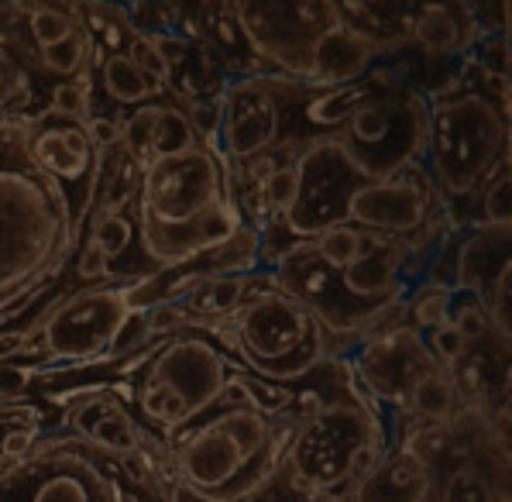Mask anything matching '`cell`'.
I'll use <instances>...</instances> for the list:
<instances>
[{
    "label": "cell",
    "mask_w": 512,
    "mask_h": 502,
    "mask_svg": "<svg viewBox=\"0 0 512 502\" xmlns=\"http://www.w3.org/2000/svg\"><path fill=\"white\" fill-rule=\"evenodd\" d=\"M138 255L152 272L193 262L244 227L217 148L196 145L141 169L135 196Z\"/></svg>",
    "instance_id": "2"
},
{
    "label": "cell",
    "mask_w": 512,
    "mask_h": 502,
    "mask_svg": "<svg viewBox=\"0 0 512 502\" xmlns=\"http://www.w3.org/2000/svg\"><path fill=\"white\" fill-rule=\"evenodd\" d=\"M172 502H200V499H193V496H186L183 489H176L172 485ZM244 502H348V499H334V496H320V492H313V489H306L299 478L289 472V465L282 461L275 472L265 478V485L255 492V496H248Z\"/></svg>",
    "instance_id": "23"
},
{
    "label": "cell",
    "mask_w": 512,
    "mask_h": 502,
    "mask_svg": "<svg viewBox=\"0 0 512 502\" xmlns=\"http://www.w3.org/2000/svg\"><path fill=\"white\" fill-rule=\"evenodd\" d=\"M299 186L289 210L262 231L258 241V269H269L286 248L310 241L330 227L344 224L351 196L368 183V176L351 162L334 135L306 141L296 159Z\"/></svg>",
    "instance_id": "13"
},
{
    "label": "cell",
    "mask_w": 512,
    "mask_h": 502,
    "mask_svg": "<svg viewBox=\"0 0 512 502\" xmlns=\"http://www.w3.org/2000/svg\"><path fill=\"white\" fill-rule=\"evenodd\" d=\"M509 190H512V169L509 162L502 169H495V176L482 186L475 200V221L471 227H512V207H509Z\"/></svg>",
    "instance_id": "24"
},
{
    "label": "cell",
    "mask_w": 512,
    "mask_h": 502,
    "mask_svg": "<svg viewBox=\"0 0 512 502\" xmlns=\"http://www.w3.org/2000/svg\"><path fill=\"white\" fill-rule=\"evenodd\" d=\"M55 410H59V434L76 437L117 461L138 458L145 451V441L152 437L141 430L128 399L117 389L76 392V396L59 399Z\"/></svg>",
    "instance_id": "17"
},
{
    "label": "cell",
    "mask_w": 512,
    "mask_h": 502,
    "mask_svg": "<svg viewBox=\"0 0 512 502\" xmlns=\"http://www.w3.org/2000/svg\"><path fill=\"white\" fill-rule=\"evenodd\" d=\"M214 337L238 368L282 386L303 379L320 358H327V334L313 313L293 296L279 293L269 276L231 320L214 324Z\"/></svg>",
    "instance_id": "10"
},
{
    "label": "cell",
    "mask_w": 512,
    "mask_h": 502,
    "mask_svg": "<svg viewBox=\"0 0 512 502\" xmlns=\"http://www.w3.org/2000/svg\"><path fill=\"white\" fill-rule=\"evenodd\" d=\"M86 128H90L97 152H110V148L121 145V117H86Z\"/></svg>",
    "instance_id": "29"
},
{
    "label": "cell",
    "mask_w": 512,
    "mask_h": 502,
    "mask_svg": "<svg viewBox=\"0 0 512 502\" xmlns=\"http://www.w3.org/2000/svg\"><path fill=\"white\" fill-rule=\"evenodd\" d=\"M427 124V93L413 83L406 62H382L368 73L365 97L354 104L334 138L368 179H385L409 166H423Z\"/></svg>",
    "instance_id": "9"
},
{
    "label": "cell",
    "mask_w": 512,
    "mask_h": 502,
    "mask_svg": "<svg viewBox=\"0 0 512 502\" xmlns=\"http://www.w3.org/2000/svg\"><path fill=\"white\" fill-rule=\"evenodd\" d=\"M296 423L251 406H214L172 434V485L200 502H244L286 461Z\"/></svg>",
    "instance_id": "5"
},
{
    "label": "cell",
    "mask_w": 512,
    "mask_h": 502,
    "mask_svg": "<svg viewBox=\"0 0 512 502\" xmlns=\"http://www.w3.org/2000/svg\"><path fill=\"white\" fill-rule=\"evenodd\" d=\"M128 317V282L66 289L28 327L25 348L7 365L28 368L31 375L104 365Z\"/></svg>",
    "instance_id": "11"
},
{
    "label": "cell",
    "mask_w": 512,
    "mask_h": 502,
    "mask_svg": "<svg viewBox=\"0 0 512 502\" xmlns=\"http://www.w3.org/2000/svg\"><path fill=\"white\" fill-rule=\"evenodd\" d=\"M320 86L289 80V76H241L227 80L220 93L217 155L234 172L244 162L282 145H306L303 107Z\"/></svg>",
    "instance_id": "12"
},
{
    "label": "cell",
    "mask_w": 512,
    "mask_h": 502,
    "mask_svg": "<svg viewBox=\"0 0 512 502\" xmlns=\"http://www.w3.org/2000/svg\"><path fill=\"white\" fill-rule=\"evenodd\" d=\"M45 107H52V111L66 114V117H90V93H86V80H69V83H59L49 90V100H45Z\"/></svg>",
    "instance_id": "28"
},
{
    "label": "cell",
    "mask_w": 512,
    "mask_h": 502,
    "mask_svg": "<svg viewBox=\"0 0 512 502\" xmlns=\"http://www.w3.org/2000/svg\"><path fill=\"white\" fill-rule=\"evenodd\" d=\"M265 272L255 269V272H231V276H210L203 279L200 286H193L189 293L179 300L189 317L203 327H214L220 320H231L234 313L241 310V303L262 286Z\"/></svg>",
    "instance_id": "21"
},
{
    "label": "cell",
    "mask_w": 512,
    "mask_h": 502,
    "mask_svg": "<svg viewBox=\"0 0 512 502\" xmlns=\"http://www.w3.org/2000/svg\"><path fill=\"white\" fill-rule=\"evenodd\" d=\"M482 38L478 11L468 4H413L409 49L423 62H464Z\"/></svg>",
    "instance_id": "18"
},
{
    "label": "cell",
    "mask_w": 512,
    "mask_h": 502,
    "mask_svg": "<svg viewBox=\"0 0 512 502\" xmlns=\"http://www.w3.org/2000/svg\"><path fill=\"white\" fill-rule=\"evenodd\" d=\"M427 169L451 227H471L482 186L509 162V107L478 86L468 66L447 90L427 97Z\"/></svg>",
    "instance_id": "6"
},
{
    "label": "cell",
    "mask_w": 512,
    "mask_h": 502,
    "mask_svg": "<svg viewBox=\"0 0 512 502\" xmlns=\"http://www.w3.org/2000/svg\"><path fill=\"white\" fill-rule=\"evenodd\" d=\"M25 152L31 166L52 179L66 203L69 217V238L80 248L83 227L93 214V196H97V172L100 152L90 138L83 117H66L52 107L25 117Z\"/></svg>",
    "instance_id": "14"
},
{
    "label": "cell",
    "mask_w": 512,
    "mask_h": 502,
    "mask_svg": "<svg viewBox=\"0 0 512 502\" xmlns=\"http://www.w3.org/2000/svg\"><path fill=\"white\" fill-rule=\"evenodd\" d=\"M66 203L31 166L25 117H0V324L73 258Z\"/></svg>",
    "instance_id": "3"
},
{
    "label": "cell",
    "mask_w": 512,
    "mask_h": 502,
    "mask_svg": "<svg viewBox=\"0 0 512 502\" xmlns=\"http://www.w3.org/2000/svg\"><path fill=\"white\" fill-rule=\"evenodd\" d=\"M52 430H59V410L42 399L0 403V472L28 458L35 444Z\"/></svg>",
    "instance_id": "20"
},
{
    "label": "cell",
    "mask_w": 512,
    "mask_h": 502,
    "mask_svg": "<svg viewBox=\"0 0 512 502\" xmlns=\"http://www.w3.org/2000/svg\"><path fill=\"white\" fill-rule=\"evenodd\" d=\"M348 502H433V468L413 441L396 437L382 461L351 489Z\"/></svg>",
    "instance_id": "19"
},
{
    "label": "cell",
    "mask_w": 512,
    "mask_h": 502,
    "mask_svg": "<svg viewBox=\"0 0 512 502\" xmlns=\"http://www.w3.org/2000/svg\"><path fill=\"white\" fill-rule=\"evenodd\" d=\"M416 241L337 224L286 248L262 272L279 293L313 313L327 334V358H348L361 337L403 320L406 300L423 282Z\"/></svg>",
    "instance_id": "1"
},
{
    "label": "cell",
    "mask_w": 512,
    "mask_h": 502,
    "mask_svg": "<svg viewBox=\"0 0 512 502\" xmlns=\"http://www.w3.org/2000/svg\"><path fill=\"white\" fill-rule=\"evenodd\" d=\"M234 14L255 56L275 76L330 90L365 80L385 62V52L365 31L351 25L341 4L258 0V4H234Z\"/></svg>",
    "instance_id": "4"
},
{
    "label": "cell",
    "mask_w": 512,
    "mask_h": 502,
    "mask_svg": "<svg viewBox=\"0 0 512 502\" xmlns=\"http://www.w3.org/2000/svg\"><path fill=\"white\" fill-rule=\"evenodd\" d=\"M296 186H299L296 162H293V166H286V169H279V172H272V176L258 186V200H262L265 214H269V224L289 210V203H293V196H296Z\"/></svg>",
    "instance_id": "27"
},
{
    "label": "cell",
    "mask_w": 512,
    "mask_h": 502,
    "mask_svg": "<svg viewBox=\"0 0 512 502\" xmlns=\"http://www.w3.org/2000/svg\"><path fill=\"white\" fill-rule=\"evenodd\" d=\"M203 145L196 138L193 124L183 104H176L172 97H162L152 104V135H148V166L159 159H172V155H183L189 148ZM145 166V169H148Z\"/></svg>",
    "instance_id": "22"
},
{
    "label": "cell",
    "mask_w": 512,
    "mask_h": 502,
    "mask_svg": "<svg viewBox=\"0 0 512 502\" xmlns=\"http://www.w3.org/2000/svg\"><path fill=\"white\" fill-rule=\"evenodd\" d=\"M423 341H427V348H430V355H433V362L437 365H444V368H458L464 358L475 351V344L464 337L458 327H451V324H440V327H433V331L423 334Z\"/></svg>",
    "instance_id": "26"
},
{
    "label": "cell",
    "mask_w": 512,
    "mask_h": 502,
    "mask_svg": "<svg viewBox=\"0 0 512 502\" xmlns=\"http://www.w3.org/2000/svg\"><path fill=\"white\" fill-rule=\"evenodd\" d=\"M358 382V379H354ZM389 451V423L361 386L330 399L296 427L286 465L306 489L320 496L348 499Z\"/></svg>",
    "instance_id": "8"
},
{
    "label": "cell",
    "mask_w": 512,
    "mask_h": 502,
    "mask_svg": "<svg viewBox=\"0 0 512 502\" xmlns=\"http://www.w3.org/2000/svg\"><path fill=\"white\" fill-rule=\"evenodd\" d=\"M344 224L361 227L368 234H382V238L416 241L433 227L451 221H447V210L437 190H433L427 169L409 166L396 176L368 179L351 196Z\"/></svg>",
    "instance_id": "16"
},
{
    "label": "cell",
    "mask_w": 512,
    "mask_h": 502,
    "mask_svg": "<svg viewBox=\"0 0 512 502\" xmlns=\"http://www.w3.org/2000/svg\"><path fill=\"white\" fill-rule=\"evenodd\" d=\"M234 358L217 344L214 327L159 337L138 355L124 358L121 392L145 434L169 441L224 396L234 372Z\"/></svg>",
    "instance_id": "7"
},
{
    "label": "cell",
    "mask_w": 512,
    "mask_h": 502,
    "mask_svg": "<svg viewBox=\"0 0 512 502\" xmlns=\"http://www.w3.org/2000/svg\"><path fill=\"white\" fill-rule=\"evenodd\" d=\"M35 114V90L28 76L0 49V117H28Z\"/></svg>",
    "instance_id": "25"
},
{
    "label": "cell",
    "mask_w": 512,
    "mask_h": 502,
    "mask_svg": "<svg viewBox=\"0 0 512 502\" xmlns=\"http://www.w3.org/2000/svg\"><path fill=\"white\" fill-rule=\"evenodd\" d=\"M348 365L354 379H358V386L385 413L392 437V430L406 417V399L413 392L416 379L423 372H430L437 362H433L423 334L413 331L406 320H399V324H389L382 331L361 337L348 351Z\"/></svg>",
    "instance_id": "15"
}]
</instances>
